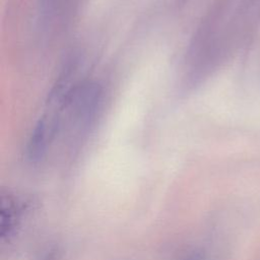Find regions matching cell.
I'll use <instances>...</instances> for the list:
<instances>
[{
    "label": "cell",
    "mask_w": 260,
    "mask_h": 260,
    "mask_svg": "<svg viewBox=\"0 0 260 260\" xmlns=\"http://www.w3.org/2000/svg\"><path fill=\"white\" fill-rule=\"evenodd\" d=\"M185 260H203V256L200 252L198 251H193L191 254L187 256Z\"/></svg>",
    "instance_id": "4"
},
{
    "label": "cell",
    "mask_w": 260,
    "mask_h": 260,
    "mask_svg": "<svg viewBox=\"0 0 260 260\" xmlns=\"http://www.w3.org/2000/svg\"><path fill=\"white\" fill-rule=\"evenodd\" d=\"M38 260H61V251L58 247H49L43 251Z\"/></svg>",
    "instance_id": "3"
},
{
    "label": "cell",
    "mask_w": 260,
    "mask_h": 260,
    "mask_svg": "<svg viewBox=\"0 0 260 260\" xmlns=\"http://www.w3.org/2000/svg\"><path fill=\"white\" fill-rule=\"evenodd\" d=\"M29 201L11 191L0 195V235L2 245H10L18 236L29 211Z\"/></svg>",
    "instance_id": "1"
},
{
    "label": "cell",
    "mask_w": 260,
    "mask_h": 260,
    "mask_svg": "<svg viewBox=\"0 0 260 260\" xmlns=\"http://www.w3.org/2000/svg\"><path fill=\"white\" fill-rule=\"evenodd\" d=\"M56 128L57 121L53 119L43 117L38 121L26 145V157L29 161L38 162L45 156Z\"/></svg>",
    "instance_id": "2"
}]
</instances>
